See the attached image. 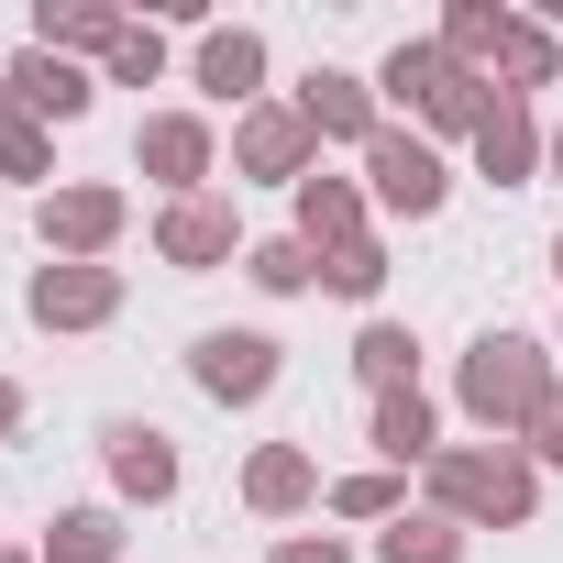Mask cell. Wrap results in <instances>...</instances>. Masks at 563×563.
Here are the masks:
<instances>
[{
  "label": "cell",
  "instance_id": "obj_1",
  "mask_svg": "<svg viewBox=\"0 0 563 563\" xmlns=\"http://www.w3.org/2000/svg\"><path fill=\"white\" fill-rule=\"evenodd\" d=\"M265 376V343H210V387H254Z\"/></svg>",
  "mask_w": 563,
  "mask_h": 563
},
{
  "label": "cell",
  "instance_id": "obj_2",
  "mask_svg": "<svg viewBox=\"0 0 563 563\" xmlns=\"http://www.w3.org/2000/svg\"><path fill=\"white\" fill-rule=\"evenodd\" d=\"M387 188H398V199L420 210V199H431V155H409V144H387Z\"/></svg>",
  "mask_w": 563,
  "mask_h": 563
}]
</instances>
